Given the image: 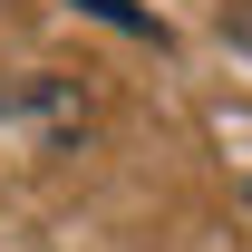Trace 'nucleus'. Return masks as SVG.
<instances>
[{
	"instance_id": "1",
	"label": "nucleus",
	"mask_w": 252,
	"mask_h": 252,
	"mask_svg": "<svg viewBox=\"0 0 252 252\" xmlns=\"http://www.w3.org/2000/svg\"><path fill=\"white\" fill-rule=\"evenodd\" d=\"M78 10H97V20H117V30H136V39H156V20H146L136 0H78Z\"/></svg>"
}]
</instances>
